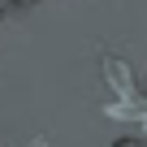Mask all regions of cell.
I'll return each mask as SVG.
<instances>
[{"label": "cell", "mask_w": 147, "mask_h": 147, "mask_svg": "<svg viewBox=\"0 0 147 147\" xmlns=\"http://www.w3.org/2000/svg\"><path fill=\"white\" fill-rule=\"evenodd\" d=\"M117 147H121V143H117ZM125 147H130V143H125Z\"/></svg>", "instance_id": "1"}]
</instances>
